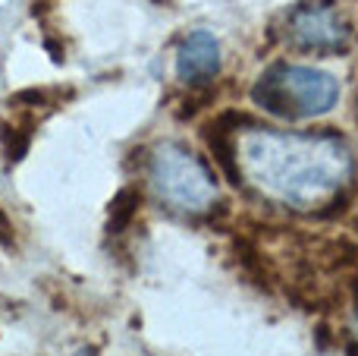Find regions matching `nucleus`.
<instances>
[{
  "label": "nucleus",
  "mask_w": 358,
  "mask_h": 356,
  "mask_svg": "<svg viewBox=\"0 0 358 356\" xmlns=\"http://www.w3.org/2000/svg\"><path fill=\"white\" fill-rule=\"evenodd\" d=\"M239 167L261 193L286 205H324L352 174L349 145L336 136L248 130L239 139Z\"/></svg>",
  "instance_id": "nucleus-1"
},
{
  "label": "nucleus",
  "mask_w": 358,
  "mask_h": 356,
  "mask_svg": "<svg viewBox=\"0 0 358 356\" xmlns=\"http://www.w3.org/2000/svg\"><path fill=\"white\" fill-rule=\"evenodd\" d=\"M252 98L255 104L271 111L273 117L302 120L334 111L336 98H340V85L324 69L277 63L255 82Z\"/></svg>",
  "instance_id": "nucleus-2"
},
{
  "label": "nucleus",
  "mask_w": 358,
  "mask_h": 356,
  "mask_svg": "<svg viewBox=\"0 0 358 356\" xmlns=\"http://www.w3.org/2000/svg\"><path fill=\"white\" fill-rule=\"evenodd\" d=\"M148 180L155 196L182 214H204L217 202V183L210 170L189 149L161 142L148 158Z\"/></svg>",
  "instance_id": "nucleus-3"
},
{
  "label": "nucleus",
  "mask_w": 358,
  "mask_h": 356,
  "mask_svg": "<svg viewBox=\"0 0 358 356\" xmlns=\"http://www.w3.org/2000/svg\"><path fill=\"white\" fill-rule=\"evenodd\" d=\"M289 38L292 44H299L305 50L336 54L349 41V22L330 4H308V6H299L296 16H292Z\"/></svg>",
  "instance_id": "nucleus-4"
},
{
  "label": "nucleus",
  "mask_w": 358,
  "mask_h": 356,
  "mask_svg": "<svg viewBox=\"0 0 358 356\" xmlns=\"http://www.w3.org/2000/svg\"><path fill=\"white\" fill-rule=\"evenodd\" d=\"M220 69V44L210 32L198 29L179 44V54H176V73L182 82L189 85H204L210 82Z\"/></svg>",
  "instance_id": "nucleus-5"
},
{
  "label": "nucleus",
  "mask_w": 358,
  "mask_h": 356,
  "mask_svg": "<svg viewBox=\"0 0 358 356\" xmlns=\"http://www.w3.org/2000/svg\"><path fill=\"white\" fill-rule=\"evenodd\" d=\"M136 212H138V193L136 189H123V193L110 202V231H123Z\"/></svg>",
  "instance_id": "nucleus-6"
},
{
  "label": "nucleus",
  "mask_w": 358,
  "mask_h": 356,
  "mask_svg": "<svg viewBox=\"0 0 358 356\" xmlns=\"http://www.w3.org/2000/svg\"><path fill=\"white\" fill-rule=\"evenodd\" d=\"M355 331H358V325H355Z\"/></svg>",
  "instance_id": "nucleus-7"
}]
</instances>
